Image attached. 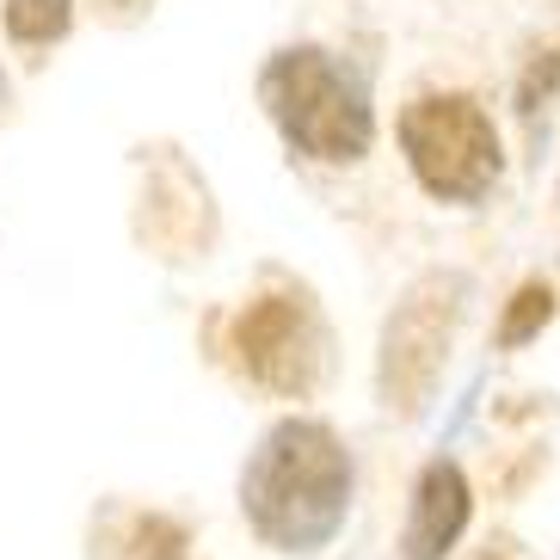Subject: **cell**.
Listing matches in <instances>:
<instances>
[{"label": "cell", "instance_id": "1", "mask_svg": "<svg viewBox=\"0 0 560 560\" xmlns=\"http://www.w3.org/2000/svg\"><path fill=\"white\" fill-rule=\"evenodd\" d=\"M241 505H247L253 529L271 548H290V555L320 548L346 524V505H351L346 444L320 419L271 425L265 444L253 450L247 475H241Z\"/></svg>", "mask_w": 560, "mask_h": 560}, {"label": "cell", "instance_id": "2", "mask_svg": "<svg viewBox=\"0 0 560 560\" xmlns=\"http://www.w3.org/2000/svg\"><path fill=\"white\" fill-rule=\"evenodd\" d=\"M259 93L271 105V117H278V130L290 136V149L314 154V161H358L370 149V136H376L363 81L332 62L327 50L271 56Z\"/></svg>", "mask_w": 560, "mask_h": 560}, {"label": "cell", "instance_id": "3", "mask_svg": "<svg viewBox=\"0 0 560 560\" xmlns=\"http://www.w3.org/2000/svg\"><path fill=\"white\" fill-rule=\"evenodd\" d=\"M400 149H407L412 173L425 179L438 198H480L499 179V136L493 117L462 93H425L400 112Z\"/></svg>", "mask_w": 560, "mask_h": 560}, {"label": "cell", "instance_id": "4", "mask_svg": "<svg viewBox=\"0 0 560 560\" xmlns=\"http://www.w3.org/2000/svg\"><path fill=\"white\" fill-rule=\"evenodd\" d=\"M234 358L278 395H308L327 376V327L308 296H259L234 320Z\"/></svg>", "mask_w": 560, "mask_h": 560}, {"label": "cell", "instance_id": "5", "mask_svg": "<svg viewBox=\"0 0 560 560\" xmlns=\"http://www.w3.org/2000/svg\"><path fill=\"white\" fill-rule=\"evenodd\" d=\"M456 296L462 278H425L388 314V332H382V395H388V407L419 412V400L431 395V376H438L450 332H456Z\"/></svg>", "mask_w": 560, "mask_h": 560}, {"label": "cell", "instance_id": "6", "mask_svg": "<svg viewBox=\"0 0 560 560\" xmlns=\"http://www.w3.org/2000/svg\"><path fill=\"white\" fill-rule=\"evenodd\" d=\"M468 524V480L456 462H431L412 487V517H407V560H444L450 542Z\"/></svg>", "mask_w": 560, "mask_h": 560}, {"label": "cell", "instance_id": "7", "mask_svg": "<svg viewBox=\"0 0 560 560\" xmlns=\"http://www.w3.org/2000/svg\"><path fill=\"white\" fill-rule=\"evenodd\" d=\"M7 32L19 44H50L68 32V0H7Z\"/></svg>", "mask_w": 560, "mask_h": 560}, {"label": "cell", "instance_id": "8", "mask_svg": "<svg viewBox=\"0 0 560 560\" xmlns=\"http://www.w3.org/2000/svg\"><path fill=\"white\" fill-rule=\"evenodd\" d=\"M548 314H555L548 283H524V290L511 296L505 320H499V346H524L529 332H542V327H548Z\"/></svg>", "mask_w": 560, "mask_h": 560}, {"label": "cell", "instance_id": "9", "mask_svg": "<svg viewBox=\"0 0 560 560\" xmlns=\"http://www.w3.org/2000/svg\"><path fill=\"white\" fill-rule=\"evenodd\" d=\"M185 529L173 524V517H142L136 524V560H191L185 555Z\"/></svg>", "mask_w": 560, "mask_h": 560}, {"label": "cell", "instance_id": "10", "mask_svg": "<svg viewBox=\"0 0 560 560\" xmlns=\"http://www.w3.org/2000/svg\"><path fill=\"white\" fill-rule=\"evenodd\" d=\"M0 105H7V74H0Z\"/></svg>", "mask_w": 560, "mask_h": 560}]
</instances>
